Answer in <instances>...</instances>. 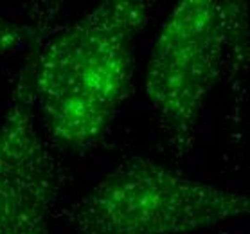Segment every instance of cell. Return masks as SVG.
Returning <instances> with one entry per match:
<instances>
[{
	"label": "cell",
	"mask_w": 250,
	"mask_h": 234,
	"mask_svg": "<svg viewBox=\"0 0 250 234\" xmlns=\"http://www.w3.org/2000/svg\"><path fill=\"white\" fill-rule=\"evenodd\" d=\"M249 211L247 194L131 157L81 196L70 223L80 234H189Z\"/></svg>",
	"instance_id": "3957f363"
},
{
	"label": "cell",
	"mask_w": 250,
	"mask_h": 234,
	"mask_svg": "<svg viewBox=\"0 0 250 234\" xmlns=\"http://www.w3.org/2000/svg\"><path fill=\"white\" fill-rule=\"evenodd\" d=\"M148 18L146 2L108 0L36 54L34 97L56 143L80 148L104 133L128 94L133 47Z\"/></svg>",
	"instance_id": "6da1fadb"
},
{
	"label": "cell",
	"mask_w": 250,
	"mask_h": 234,
	"mask_svg": "<svg viewBox=\"0 0 250 234\" xmlns=\"http://www.w3.org/2000/svg\"><path fill=\"white\" fill-rule=\"evenodd\" d=\"M33 52L0 121V234H51L56 166L36 128Z\"/></svg>",
	"instance_id": "277c9868"
},
{
	"label": "cell",
	"mask_w": 250,
	"mask_h": 234,
	"mask_svg": "<svg viewBox=\"0 0 250 234\" xmlns=\"http://www.w3.org/2000/svg\"><path fill=\"white\" fill-rule=\"evenodd\" d=\"M33 29L11 22L7 18L0 17V58L9 54L13 49H17L33 36Z\"/></svg>",
	"instance_id": "5b68a950"
},
{
	"label": "cell",
	"mask_w": 250,
	"mask_h": 234,
	"mask_svg": "<svg viewBox=\"0 0 250 234\" xmlns=\"http://www.w3.org/2000/svg\"><path fill=\"white\" fill-rule=\"evenodd\" d=\"M247 36V4L184 0L173 7L149 52L146 96L169 146L188 153L225 54Z\"/></svg>",
	"instance_id": "7a4b0ae2"
}]
</instances>
